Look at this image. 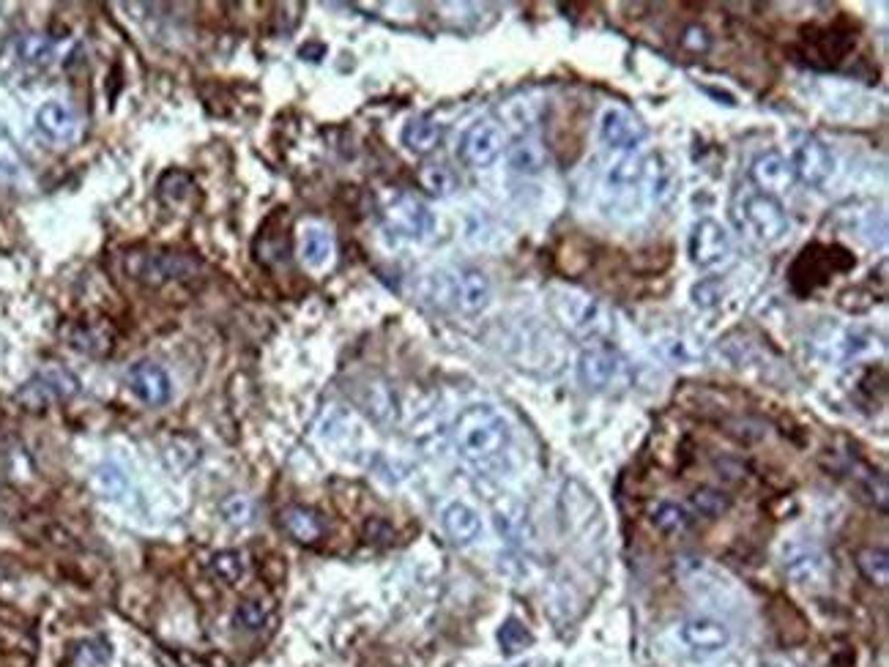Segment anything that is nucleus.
Here are the masks:
<instances>
[{
    "mask_svg": "<svg viewBox=\"0 0 889 667\" xmlns=\"http://www.w3.org/2000/svg\"><path fill=\"white\" fill-rule=\"evenodd\" d=\"M682 44L684 47H690V50L693 52H703V50H709V33L703 31V28H698V25H693V28H687V31H684V36H682Z\"/></svg>",
    "mask_w": 889,
    "mask_h": 667,
    "instance_id": "nucleus-40",
    "label": "nucleus"
},
{
    "mask_svg": "<svg viewBox=\"0 0 889 667\" xmlns=\"http://www.w3.org/2000/svg\"><path fill=\"white\" fill-rule=\"evenodd\" d=\"M36 129L50 140V143L66 145L77 137V115L72 113L69 104L58 99H47L36 110Z\"/></svg>",
    "mask_w": 889,
    "mask_h": 667,
    "instance_id": "nucleus-16",
    "label": "nucleus"
},
{
    "mask_svg": "<svg viewBox=\"0 0 889 667\" xmlns=\"http://www.w3.org/2000/svg\"><path fill=\"white\" fill-rule=\"evenodd\" d=\"M69 345L74 350H83V353H104L110 348V334H102L99 329H88V326H80L74 329V334L69 337Z\"/></svg>",
    "mask_w": 889,
    "mask_h": 667,
    "instance_id": "nucleus-32",
    "label": "nucleus"
},
{
    "mask_svg": "<svg viewBox=\"0 0 889 667\" xmlns=\"http://www.w3.org/2000/svg\"><path fill=\"white\" fill-rule=\"evenodd\" d=\"M77 389H80V383H77L72 372L63 370V367H47V370H39L31 380L22 383L20 391H17V400L31 411H42V408H50L55 402L74 397Z\"/></svg>",
    "mask_w": 889,
    "mask_h": 667,
    "instance_id": "nucleus-7",
    "label": "nucleus"
},
{
    "mask_svg": "<svg viewBox=\"0 0 889 667\" xmlns=\"http://www.w3.org/2000/svg\"><path fill=\"white\" fill-rule=\"evenodd\" d=\"M679 637H682L684 646L690 648V651H695V654H703V657L720 654V651L728 648V643H731L728 626H725L723 621H717V618L709 616L687 618V621L679 626Z\"/></svg>",
    "mask_w": 889,
    "mask_h": 667,
    "instance_id": "nucleus-13",
    "label": "nucleus"
},
{
    "mask_svg": "<svg viewBox=\"0 0 889 667\" xmlns=\"http://www.w3.org/2000/svg\"><path fill=\"white\" fill-rule=\"evenodd\" d=\"M20 55L25 63L44 66V63H50L52 58V44L47 42L44 36H28V39H22Z\"/></svg>",
    "mask_w": 889,
    "mask_h": 667,
    "instance_id": "nucleus-34",
    "label": "nucleus"
},
{
    "mask_svg": "<svg viewBox=\"0 0 889 667\" xmlns=\"http://www.w3.org/2000/svg\"><path fill=\"white\" fill-rule=\"evenodd\" d=\"M857 566L862 575L868 577L870 583L884 588L889 580V558L884 550H876V547H865L857 553Z\"/></svg>",
    "mask_w": 889,
    "mask_h": 667,
    "instance_id": "nucleus-26",
    "label": "nucleus"
},
{
    "mask_svg": "<svg viewBox=\"0 0 889 667\" xmlns=\"http://www.w3.org/2000/svg\"><path fill=\"white\" fill-rule=\"evenodd\" d=\"M17 167H20V156L14 151V143H11V137L6 129H0V170H6V173H17Z\"/></svg>",
    "mask_w": 889,
    "mask_h": 667,
    "instance_id": "nucleus-38",
    "label": "nucleus"
},
{
    "mask_svg": "<svg viewBox=\"0 0 889 667\" xmlns=\"http://www.w3.org/2000/svg\"><path fill=\"white\" fill-rule=\"evenodd\" d=\"M452 438L463 460L471 465H487L507 452L509 424L490 405H468L466 411L457 416Z\"/></svg>",
    "mask_w": 889,
    "mask_h": 667,
    "instance_id": "nucleus-1",
    "label": "nucleus"
},
{
    "mask_svg": "<svg viewBox=\"0 0 889 667\" xmlns=\"http://www.w3.org/2000/svg\"><path fill=\"white\" fill-rule=\"evenodd\" d=\"M649 520H652V525L662 536H682L693 528L695 514L687 506H682V503L660 501L657 506H652Z\"/></svg>",
    "mask_w": 889,
    "mask_h": 667,
    "instance_id": "nucleus-21",
    "label": "nucleus"
},
{
    "mask_svg": "<svg viewBox=\"0 0 889 667\" xmlns=\"http://www.w3.org/2000/svg\"><path fill=\"white\" fill-rule=\"evenodd\" d=\"M490 296H493V288H490V279H487L485 271L479 268H463L455 274V304L466 315H479L482 309H487L490 304Z\"/></svg>",
    "mask_w": 889,
    "mask_h": 667,
    "instance_id": "nucleus-17",
    "label": "nucleus"
},
{
    "mask_svg": "<svg viewBox=\"0 0 889 667\" xmlns=\"http://www.w3.org/2000/svg\"><path fill=\"white\" fill-rule=\"evenodd\" d=\"M788 167L794 173V181H802L805 186H821L835 173V154L816 134H796Z\"/></svg>",
    "mask_w": 889,
    "mask_h": 667,
    "instance_id": "nucleus-5",
    "label": "nucleus"
},
{
    "mask_svg": "<svg viewBox=\"0 0 889 667\" xmlns=\"http://www.w3.org/2000/svg\"><path fill=\"white\" fill-rule=\"evenodd\" d=\"M728 506H731V498L723 490H714V487H698L690 495V512L698 514V517H706V520L723 517L728 512Z\"/></svg>",
    "mask_w": 889,
    "mask_h": 667,
    "instance_id": "nucleus-25",
    "label": "nucleus"
},
{
    "mask_svg": "<svg viewBox=\"0 0 889 667\" xmlns=\"http://www.w3.org/2000/svg\"><path fill=\"white\" fill-rule=\"evenodd\" d=\"M600 140L619 154H635V148L646 140V126L630 110L608 107L600 118Z\"/></svg>",
    "mask_w": 889,
    "mask_h": 667,
    "instance_id": "nucleus-10",
    "label": "nucleus"
},
{
    "mask_svg": "<svg viewBox=\"0 0 889 667\" xmlns=\"http://www.w3.org/2000/svg\"><path fill=\"white\" fill-rule=\"evenodd\" d=\"M783 572L794 585H816L827 577V555L810 544H791L783 555Z\"/></svg>",
    "mask_w": 889,
    "mask_h": 667,
    "instance_id": "nucleus-14",
    "label": "nucleus"
},
{
    "mask_svg": "<svg viewBox=\"0 0 889 667\" xmlns=\"http://www.w3.org/2000/svg\"><path fill=\"white\" fill-rule=\"evenodd\" d=\"M550 304H553V315L561 320V326H567L572 334L597 339L610 329L605 307L583 290H559V293H553Z\"/></svg>",
    "mask_w": 889,
    "mask_h": 667,
    "instance_id": "nucleus-3",
    "label": "nucleus"
},
{
    "mask_svg": "<svg viewBox=\"0 0 889 667\" xmlns=\"http://www.w3.org/2000/svg\"><path fill=\"white\" fill-rule=\"evenodd\" d=\"M383 214H386V225L392 227L397 236L422 241L433 233V214L414 195H397Z\"/></svg>",
    "mask_w": 889,
    "mask_h": 667,
    "instance_id": "nucleus-9",
    "label": "nucleus"
},
{
    "mask_svg": "<svg viewBox=\"0 0 889 667\" xmlns=\"http://www.w3.org/2000/svg\"><path fill=\"white\" fill-rule=\"evenodd\" d=\"M504 148H507L504 129L490 118H479L460 137L457 156L471 170H485V167L496 165L501 154H504Z\"/></svg>",
    "mask_w": 889,
    "mask_h": 667,
    "instance_id": "nucleus-6",
    "label": "nucleus"
},
{
    "mask_svg": "<svg viewBox=\"0 0 889 667\" xmlns=\"http://www.w3.org/2000/svg\"><path fill=\"white\" fill-rule=\"evenodd\" d=\"M750 178L764 195H783L794 186V173L788 167V159L780 151H764L753 159Z\"/></svg>",
    "mask_w": 889,
    "mask_h": 667,
    "instance_id": "nucleus-15",
    "label": "nucleus"
},
{
    "mask_svg": "<svg viewBox=\"0 0 889 667\" xmlns=\"http://www.w3.org/2000/svg\"><path fill=\"white\" fill-rule=\"evenodd\" d=\"M550 162V154L537 137H520L507 148V165L517 175H539Z\"/></svg>",
    "mask_w": 889,
    "mask_h": 667,
    "instance_id": "nucleus-19",
    "label": "nucleus"
},
{
    "mask_svg": "<svg viewBox=\"0 0 889 667\" xmlns=\"http://www.w3.org/2000/svg\"><path fill=\"white\" fill-rule=\"evenodd\" d=\"M301 263L307 268H326L331 263V255H334V238H331L329 230L312 225L304 227L301 233V247H299Z\"/></svg>",
    "mask_w": 889,
    "mask_h": 667,
    "instance_id": "nucleus-22",
    "label": "nucleus"
},
{
    "mask_svg": "<svg viewBox=\"0 0 889 667\" xmlns=\"http://www.w3.org/2000/svg\"><path fill=\"white\" fill-rule=\"evenodd\" d=\"M197 268V260L176 252H154V255H140L135 266H129V274L148 285H162L170 279L189 277Z\"/></svg>",
    "mask_w": 889,
    "mask_h": 667,
    "instance_id": "nucleus-12",
    "label": "nucleus"
},
{
    "mask_svg": "<svg viewBox=\"0 0 889 667\" xmlns=\"http://www.w3.org/2000/svg\"><path fill=\"white\" fill-rule=\"evenodd\" d=\"M282 528L288 531L290 539L301 544H315L323 536V523L318 512H312L307 506H288L280 514Z\"/></svg>",
    "mask_w": 889,
    "mask_h": 667,
    "instance_id": "nucleus-20",
    "label": "nucleus"
},
{
    "mask_svg": "<svg viewBox=\"0 0 889 667\" xmlns=\"http://www.w3.org/2000/svg\"><path fill=\"white\" fill-rule=\"evenodd\" d=\"M211 569H214V575L222 580V583H238L244 572H247V564H244V555L238 553V550H222L211 558Z\"/></svg>",
    "mask_w": 889,
    "mask_h": 667,
    "instance_id": "nucleus-28",
    "label": "nucleus"
},
{
    "mask_svg": "<svg viewBox=\"0 0 889 667\" xmlns=\"http://www.w3.org/2000/svg\"><path fill=\"white\" fill-rule=\"evenodd\" d=\"M734 219L739 230H745L761 247H775L788 236V214L783 203L772 195H764L758 189H750L739 195L734 203Z\"/></svg>",
    "mask_w": 889,
    "mask_h": 667,
    "instance_id": "nucleus-2",
    "label": "nucleus"
},
{
    "mask_svg": "<svg viewBox=\"0 0 889 667\" xmlns=\"http://www.w3.org/2000/svg\"><path fill=\"white\" fill-rule=\"evenodd\" d=\"M578 378L591 391H610L627 386L630 367L619 350L608 342H594L578 356Z\"/></svg>",
    "mask_w": 889,
    "mask_h": 667,
    "instance_id": "nucleus-4",
    "label": "nucleus"
},
{
    "mask_svg": "<svg viewBox=\"0 0 889 667\" xmlns=\"http://www.w3.org/2000/svg\"><path fill=\"white\" fill-rule=\"evenodd\" d=\"M419 181L433 197H446L455 189V175L449 173L444 165H427L419 173Z\"/></svg>",
    "mask_w": 889,
    "mask_h": 667,
    "instance_id": "nucleus-30",
    "label": "nucleus"
},
{
    "mask_svg": "<svg viewBox=\"0 0 889 667\" xmlns=\"http://www.w3.org/2000/svg\"><path fill=\"white\" fill-rule=\"evenodd\" d=\"M720 298H723V282H720V279H701V282L693 288L695 307L703 309L717 307Z\"/></svg>",
    "mask_w": 889,
    "mask_h": 667,
    "instance_id": "nucleus-35",
    "label": "nucleus"
},
{
    "mask_svg": "<svg viewBox=\"0 0 889 667\" xmlns=\"http://www.w3.org/2000/svg\"><path fill=\"white\" fill-rule=\"evenodd\" d=\"M441 124L433 118H414L403 129V145L414 154H430L441 143Z\"/></svg>",
    "mask_w": 889,
    "mask_h": 667,
    "instance_id": "nucleus-23",
    "label": "nucleus"
},
{
    "mask_svg": "<svg viewBox=\"0 0 889 667\" xmlns=\"http://www.w3.org/2000/svg\"><path fill=\"white\" fill-rule=\"evenodd\" d=\"M94 484L96 490L104 495V498H110V501H124L126 495H129V473L118 465V462L107 460L102 462L94 473Z\"/></svg>",
    "mask_w": 889,
    "mask_h": 667,
    "instance_id": "nucleus-24",
    "label": "nucleus"
},
{
    "mask_svg": "<svg viewBox=\"0 0 889 667\" xmlns=\"http://www.w3.org/2000/svg\"><path fill=\"white\" fill-rule=\"evenodd\" d=\"M126 386L135 394L137 400L143 405H151V408H159L165 405L170 397H173V383H170V375L165 372V367H159L154 361H137L126 372Z\"/></svg>",
    "mask_w": 889,
    "mask_h": 667,
    "instance_id": "nucleus-11",
    "label": "nucleus"
},
{
    "mask_svg": "<svg viewBox=\"0 0 889 667\" xmlns=\"http://www.w3.org/2000/svg\"><path fill=\"white\" fill-rule=\"evenodd\" d=\"M266 621H269V605L260 602V599H244V602L236 607V613H233V624H236L238 629H249V632L260 629Z\"/></svg>",
    "mask_w": 889,
    "mask_h": 667,
    "instance_id": "nucleus-29",
    "label": "nucleus"
},
{
    "mask_svg": "<svg viewBox=\"0 0 889 667\" xmlns=\"http://www.w3.org/2000/svg\"><path fill=\"white\" fill-rule=\"evenodd\" d=\"M687 255L703 271H712V268L723 266L725 260L731 257V236H728V230L717 219H712V216L698 219L693 230H690V238H687Z\"/></svg>",
    "mask_w": 889,
    "mask_h": 667,
    "instance_id": "nucleus-8",
    "label": "nucleus"
},
{
    "mask_svg": "<svg viewBox=\"0 0 889 667\" xmlns=\"http://www.w3.org/2000/svg\"><path fill=\"white\" fill-rule=\"evenodd\" d=\"M498 643H501V648L507 654H517V651H523L531 643V635H528V629L520 621L509 618L507 624L498 629Z\"/></svg>",
    "mask_w": 889,
    "mask_h": 667,
    "instance_id": "nucleus-33",
    "label": "nucleus"
},
{
    "mask_svg": "<svg viewBox=\"0 0 889 667\" xmlns=\"http://www.w3.org/2000/svg\"><path fill=\"white\" fill-rule=\"evenodd\" d=\"M364 405H367V411L373 413L375 421H392L397 408H394V400L392 394L386 386H370L367 394H364Z\"/></svg>",
    "mask_w": 889,
    "mask_h": 667,
    "instance_id": "nucleus-31",
    "label": "nucleus"
},
{
    "mask_svg": "<svg viewBox=\"0 0 889 667\" xmlns=\"http://www.w3.org/2000/svg\"><path fill=\"white\" fill-rule=\"evenodd\" d=\"M222 512H225L230 523H244V520H249V501L247 498H230L222 506Z\"/></svg>",
    "mask_w": 889,
    "mask_h": 667,
    "instance_id": "nucleus-39",
    "label": "nucleus"
},
{
    "mask_svg": "<svg viewBox=\"0 0 889 667\" xmlns=\"http://www.w3.org/2000/svg\"><path fill=\"white\" fill-rule=\"evenodd\" d=\"M189 186H192V178H189V175H184V173H167L165 178H162V184H159V189H162V195L165 197H170V200H178V197H184L187 195V189Z\"/></svg>",
    "mask_w": 889,
    "mask_h": 667,
    "instance_id": "nucleus-36",
    "label": "nucleus"
},
{
    "mask_svg": "<svg viewBox=\"0 0 889 667\" xmlns=\"http://www.w3.org/2000/svg\"><path fill=\"white\" fill-rule=\"evenodd\" d=\"M441 525H444L446 536L460 547L474 544L482 536V517L463 501L446 503L444 512H441Z\"/></svg>",
    "mask_w": 889,
    "mask_h": 667,
    "instance_id": "nucleus-18",
    "label": "nucleus"
},
{
    "mask_svg": "<svg viewBox=\"0 0 889 667\" xmlns=\"http://www.w3.org/2000/svg\"><path fill=\"white\" fill-rule=\"evenodd\" d=\"M74 662L80 667H107L113 662V648L102 637H91L74 648Z\"/></svg>",
    "mask_w": 889,
    "mask_h": 667,
    "instance_id": "nucleus-27",
    "label": "nucleus"
},
{
    "mask_svg": "<svg viewBox=\"0 0 889 667\" xmlns=\"http://www.w3.org/2000/svg\"><path fill=\"white\" fill-rule=\"evenodd\" d=\"M662 350H665V359L673 361V364H687V361H693V350L687 348V342L679 337L662 339Z\"/></svg>",
    "mask_w": 889,
    "mask_h": 667,
    "instance_id": "nucleus-37",
    "label": "nucleus"
}]
</instances>
